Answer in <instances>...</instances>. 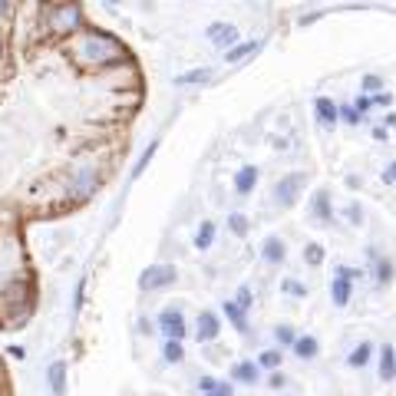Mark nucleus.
Listing matches in <instances>:
<instances>
[{"instance_id": "36", "label": "nucleus", "mask_w": 396, "mask_h": 396, "mask_svg": "<svg viewBox=\"0 0 396 396\" xmlns=\"http://www.w3.org/2000/svg\"><path fill=\"white\" fill-rule=\"evenodd\" d=\"M268 386H271V390H281V386H288V377H284L281 370H275V373L268 377Z\"/></svg>"}, {"instance_id": "29", "label": "nucleus", "mask_w": 396, "mask_h": 396, "mask_svg": "<svg viewBox=\"0 0 396 396\" xmlns=\"http://www.w3.org/2000/svg\"><path fill=\"white\" fill-rule=\"evenodd\" d=\"M155 149H159V142H152V146H149V149H146V152L139 155V162H136V168H132V179H139V175H142V172H146V166H149V162H152V155H155Z\"/></svg>"}, {"instance_id": "26", "label": "nucleus", "mask_w": 396, "mask_h": 396, "mask_svg": "<svg viewBox=\"0 0 396 396\" xmlns=\"http://www.w3.org/2000/svg\"><path fill=\"white\" fill-rule=\"evenodd\" d=\"M393 275H396L393 261H390V258L377 261V284H380V288H386V284H390V281H393Z\"/></svg>"}, {"instance_id": "14", "label": "nucleus", "mask_w": 396, "mask_h": 396, "mask_svg": "<svg viewBox=\"0 0 396 396\" xmlns=\"http://www.w3.org/2000/svg\"><path fill=\"white\" fill-rule=\"evenodd\" d=\"M353 297V281H347V277H334L330 281V301H334L337 307H347Z\"/></svg>"}, {"instance_id": "18", "label": "nucleus", "mask_w": 396, "mask_h": 396, "mask_svg": "<svg viewBox=\"0 0 396 396\" xmlns=\"http://www.w3.org/2000/svg\"><path fill=\"white\" fill-rule=\"evenodd\" d=\"M290 350L297 353L301 360H314V357L320 353V344H317V337L304 334V337H297V340H294V347H290Z\"/></svg>"}, {"instance_id": "27", "label": "nucleus", "mask_w": 396, "mask_h": 396, "mask_svg": "<svg viewBox=\"0 0 396 396\" xmlns=\"http://www.w3.org/2000/svg\"><path fill=\"white\" fill-rule=\"evenodd\" d=\"M275 340H277V344H284V347H294L297 334H294V327H290V324H277V327H275Z\"/></svg>"}, {"instance_id": "24", "label": "nucleus", "mask_w": 396, "mask_h": 396, "mask_svg": "<svg viewBox=\"0 0 396 396\" xmlns=\"http://www.w3.org/2000/svg\"><path fill=\"white\" fill-rule=\"evenodd\" d=\"M281 360H284L281 347H271V350H264L258 357V366H261V370H277V366H281Z\"/></svg>"}, {"instance_id": "31", "label": "nucleus", "mask_w": 396, "mask_h": 396, "mask_svg": "<svg viewBox=\"0 0 396 396\" xmlns=\"http://www.w3.org/2000/svg\"><path fill=\"white\" fill-rule=\"evenodd\" d=\"M360 90L373 92V96H380V92H383V77H377V73H366L364 83H360Z\"/></svg>"}, {"instance_id": "40", "label": "nucleus", "mask_w": 396, "mask_h": 396, "mask_svg": "<svg viewBox=\"0 0 396 396\" xmlns=\"http://www.w3.org/2000/svg\"><path fill=\"white\" fill-rule=\"evenodd\" d=\"M370 106H373V99H370V96H357V103H353V109H357L360 116H364V112H366Z\"/></svg>"}, {"instance_id": "15", "label": "nucleus", "mask_w": 396, "mask_h": 396, "mask_svg": "<svg viewBox=\"0 0 396 396\" xmlns=\"http://www.w3.org/2000/svg\"><path fill=\"white\" fill-rule=\"evenodd\" d=\"M310 212H314V218H320V221H334V208H330V195L320 188V192H314V198H310Z\"/></svg>"}, {"instance_id": "42", "label": "nucleus", "mask_w": 396, "mask_h": 396, "mask_svg": "<svg viewBox=\"0 0 396 396\" xmlns=\"http://www.w3.org/2000/svg\"><path fill=\"white\" fill-rule=\"evenodd\" d=\"M320 17H324V10H314V14L301 17V20H297V23H301V27H307V23H314V20H320Z\"/></svg>"}, {"instance_id": "3", "label": "nucleus", "mask_w": 396, "mask_h": 396, "mask_svg": "<svg viewBox=\"0 0 396 396\" xmlns=\"http://www.w3.org/2000/svg\"><path fill=\"white\" fill-rule=\"evenodd\" d=\"M175 277H179V271H175V264H149L142 275H139V290H162L168 288V284H175Z\"/></svg>"}, {"instance_id": "17", "label": "nucleus", "mask_w": 396, "mask_h": 396, "mask_svg": "<svg viewBox=\"0 0 396 396\" xmlns=\"http://www.w3.org/2000/svg\"><path fill=\"white\" fill-rule=\"evenodd\" d=\"M208 79H212V70H208V66H198V70L179 73L172 83H175V86H201V83H208Z\"/></svg>"}, {"instance_id": "16", "label": "nucleus", "mask_w": 396, "mask_h": 396, "mask_svg": "<svg viewBox=\"0 0 396 396\" xmlns=\"http://www.w3.org/2000/svg\"><path fill=\"white\" fill-rule=\"evenodd\" d=\"M258 50H261V43H258V40H244V43L231 46L228 53H225V63H231V66H235V63L248 60V57H255V53H258Z\"/></svg>"}, {"instance_id": "6", "label": "nucleus", "mask_w": 396, "mask_h": 396, "mask_svg": "<svg viewBox=\"0 0 396 396\" xmlns=\"http://www.w3.org/2000/svg\"><path fill=\"white\" fill-rule=\"evenodd\" d=\"M221 334V320L215 310H198L195 317V340L198 344H212L215 337Z\"/></svg>"}, {"instance_id": "46", "label": "nucleus", "mask_w": 396, "mask_h": 396, "mask_svg": "<svg viewBox=\"0 0 396 396\" xmlns=\"http://www.w3.org/2000/svg\"><path fill=\"white\" fill-rule=\"evenodd\" d=\"M208 396H215V393H208Z\"/></svg>"}, {"instance_id": "19", "label": "nucleus", "mask_w": 396, "mask_h": 396, "mask_svg": "<svg viewBox=\"0 0 396 396\" xmlns=\"http://www.w3.org/2000/svg\"><path fill=\"white\" fill-rule=\"evenodd\" d=\"M96 188V168H79L77 172V185H73V195H90Z\"/></svg>"}, {"instance_id": "30", "label": "nucleus", "mask_w": 396, "mask_h": 396, "mask_svg": "<svg viewBox=\"0 0 396 396\" xmlns=\"http://www.w3.org/2000/svg\"><path fill=\"white\" fill-rule=\"evenodd\" d=\"M235 304L241 307L244 314L251 310V304H255V294H251V288H248V284H241V288H238V294H235Z\"/></svg>"}, {"instance_id": "22", "label": "nucleus", "mask_w": 396, "mask_h": 396, "mask_svg": "<svg viewBox=\"0 0 396 396\" xmlns=\"http://www.w3.org/2000/svg\"><path fill=\"white\" fill-rule=\"evenodd\" d=\"M225 317L231 320V324H235V330H248V320H244V310L238 304H235V301H225Z\"/></svg>"}, {"instance_id": "37", "label": "nucleus", "mask_w": 396, "mask_h": 396, "mask_svg": "<svg viewBox=\"0 0 396 396\" xmlns=\"http://www.w3.org/2000/svg\"><path fill=\"white\" fill-rule=\"evenodd\" d=\"M215 383H218L215 377H198V390L208 396V393H215Z\"/></svg>"}, {"instance_id": "12", "label": "nucleus", "mask_w": 396, "mask_h": 396, "mask_svg": "<svg viewBox=\"0 0 396 396\" xmlns=\"http://www.w3.org/2000/svg\"><path fill=\"white\" fill-rule=\"evenodd\" d=\"M314 112H317V122L320 126H334L340 119V106H337L334 99H327V96H317V103H314Z\"/></svg>"}, {"instance_id": "21", "label": "nucleus", "mask_w": 396, "mask_h": 396, "mask_svg": "<svg viewBox=\"0 0 396 396\" xmlns=\"http://www.w3.org/2000/svg\"><path fill=\"white\" fill-rule=\"evenodd\" d=\"M212 241H215V221H201L195 231V248L198 251H208Z\"/></svg>"}, {"instance_id": "10", "label": "nucleus", "mask_w": 396, "mask_h": 396, "mask_svg": "<svg viewBox=\"0 0 396 396\" xmlns=\"http://www.w3.org/2000/svg\"><path fill=\"white\" fill-rule=\"evenodd\" d=\"M46 380H50L53 396H66V360H53L50 370H46Z\"/></svg>"}, {"instance_id": "9", "label": "nucleus", "mask_w": 396, "mask_h": 396, "mask_svg": "<svg viewBox=\"0 0 396 396\" xmlns=\"http://www.w3.org/2000/svg\"><path fill=\"white\" fill-rule=\"evenodd\" d=\"M79 20H83V14H79L77 3H70V7H57V14H53V27L63 33V30L79 27Z\"/></svg>"}, {"instance_id": "33", "label": "nucleus", "mask_w": 396, "mask_h": 396, "mask_svg": "<svg viewBox=\"0 0 396 396\" xmlns=\"http://www.w3.org/2000/svg\"><path fill=\"white\" fill-rule=\"evenodd\" d=\"M344 218H347V225H360V221H364V208H360L357 201H350V205L344 208Z\"/></svg>"}, {"instance_id": "44", "label": "nucleus", "mask_w": 396, "mask_h": 396, "mask_svg": "<svg viewBox=\"0 0 396 396\" xmlns=\"http://www.w3.org/2000/svg\"><path fill=\"white\" fill-rule=\"evenodd\" d=\"M373 139H380V142H386V129H383V126H377V129H373Z\"/></svg>"}, {"instance_id": "43", "label": "nucleus", "mask_w": 396, "mask_h": 396, "mask_svg": "<svg viewBox=\"0 0 396 396\" xmlns=\"http://www.w3.org/2000/svg\"><path fill=\"white\" fill-rule=\"evenodd\" d=\"M139 330H142V334H155V330H152V324H149V320H146V317L139 320Z\"/></svg>"}, {"instance_id": "20", "label": "nucleus", "mask_w": 396, "mask_h": 396, "mask_svg": "<svg viewBox=\"0 0 396 396\" xmlns=\"http://www.w3.org/2000/svg\"><path fill=\"white\" fill-rule=\"evenodd\" d=\"M370 357H373V344H357V347H353L350 350V357H347V364L353 366V370H364L366 364H370Z\"/></svg>"}, {"instance_id": "32", "label": "nucleus", "mask_w": 396, "mask_h": 396, "mask_svg": "<svg viewBox=\"0 0 396 396\" xmlns=\"http://www.w3.org/2000/svg\"><path fill=\"white\" fill-rule=\"evenodd\" d=\"M281 290H284V294H290V297H307V288L301 284V281H294V277H288V281L281 284Z\"/></svg>"}, {"instance_id": "35", "label": "nucleus", "mask_w": 396, "mask_h": 396, "mask_svg": "<svg viewBox=\"0 0 396 396\" xmlns=\"http://www.w3.org/2000/svg\"><path fill=\"white\" fill-rule=\"evenodd\" d=\"M334 275H337V277H347V281H357V277H360V268H350V264H340V268H337Z\"/></svg>"}, {"instance_id": "7", "label": "nucleus", "mask_w": 396, "mask_h": 396, "mask_svg": "<svg viewBox=\"0 0 396 396\" xmlns=\"http://www.w3.org/2000/svg\"><path fill=\"white\" fill-rule=\"evenodd\" d=\"M261 258L268 261V264H284V258H288V244L281 241L277 235H268V238L261 241Z\"/></svg>"}, {"instance_id": "28", "label": "nucleus", "mask_w": 396, "mask_h": 396, "mask_svg": "<svg viewBox=\"0 0 396 396\" xmlns=\"http://www.w3.org/2000/svg\"><path fill=\"white\" fill-rule=\"evenodd\" d=\"M304 261L310 264V268H320V264H324V248H320L317 241H310L304 248Z\"/></svg>"}, {"instance_id": "41", "label": "nucleus", "mask_w": 396, "mask_h": 396, "mask_svg": "<svg viewBox=\"0 0 396 396\" xmlns=\"http://www.w3.org/2000/svg\"><path fill=\"white\" fill-rule=\"evenodd\" d=\"M373 103H377V106H390V103H393V92H380V96H373Z\"/></svg>"}, {"instance_id": "8", "label": "nucleus", "mask_w": 396, "mask_h": 396, "mask_svg": "<svg viewBox=\"0 0 396 396\" xmlns=\"http://www.w3.org/2000/svg\"><path fill=\"white\" fill-rule=\"evenodd\" d=\"M231 380L241 383V386H255L261 380V366L251 364V360H241V364L231 366Z\"/></svg>"}, {"instance_id": "13", "label": "nucleus", "mask_w": 396, "mask_h": 396, "mask_svg": "<svg viewBox=\"0 0 396 396\" xmlns=\"http://www.w3.org/2000/svg\"><path fill=\"white\" fill-rule=\"evenodd\" d=\"M380 380L383 383L396 380V347L393 344H383V350H380Z\"/></svg>"}, {"instance_id": "34", "label": "nucleus", "mask_w": 396, "mask_h": 396, "mask_svg": "<svg viewBox=\"0 0 396 396\" xmlns=\"http://www.w3.org/2000/svg\"><path fill=\"white\" fill-rule=\"evenodd\" d=\"M340 122H347V126H360V122H364V116H360L353 106H340Z\"/></svg>"}, {"instance_id": "25", "label": "nucleus", "mask_w": 396, "mask_h": 396, "mask_svg": "<svg viewBox=\"0 0 396 396\" xmlns=\"http://www.w3.org/2000/svg\"><path fill=\"white\" fill-rule=\"evenodd\" d=\"M162 357H166V364H182L185 360V350L179 340H166L162 344Z\"/></svg>"}, {"instance_id": "39", "label": "nucleus", "mask_w": 396, "mask_h": 396, "mask_svg": "<svg viewBox=\"0 0 396 396\" xmlns=\"http://www.w3.org/2000/svg\"><path fill=\"white\" fill-rule=\"evenodd\" d=\"M396 182V162H386L383 168V185H393Z\"/></svg>"}, {"instance_id": "5", "label": "nucleus", "mask_w": 396, "mask_h": 396, "mask_svg": "<svg viewBox=\"0 0 396 396\" xmlns=\"http://www.w3.org/2000/svg\"><path fill=\"white\" fill-rule=\"evenodd\" d=\"M205 37H208V40H212L218 50H225V53H228L231 46H238V27H235V23H225V20H218V23H208Z\"/></svg>"}, {"instance_id": "2", "label": "nucleus", "mask_w": 396, "mask_h": 396, "mask_svg": "<svg viewBox=\"0 0 396 396\" xmlns=\"http://www.w3.org/2000/svg\"><path fill=\"white\" fill-rule=\"evenodd\" d=\"M304 185H307L304 172H288V175H281V179L275 182V201L281 205V208H290V205L301 198Z\"/></svg>"}, {"instance_id": "45", "label": "nucleus", "mask_w": 396, "mask_h": 396, "mask_svg": "<svg viewBox=\"0 0 396 396\" xmlns=\"http://www.w3.org/2000/svg\"><path fill=\"white\" fill-rule=\"evenodd\" d=\"M0 10H7V3H0Z\"/></svg>"}, {"instance_id": "4", "label": "nucleus", "mask_w": 396, "mask_h": 396, "mask_svg": "<svg viewBox=\"0 0 396 396\" xmlns=\"http://www.w3.org/2000/svg\"><path fill=\"white\" fill-rule=\"evenodd\" d=\"M155 324H159V334H166V340H179V344H182L185 334H188V330H185V317H182L179 307H162Z\"/></svg>"}, {"instance_id": "11", "label": "nucleus", "mask_w": 396, "mask_h": 396, "mask_svg": "<svg viewBox=\"0 0 396 396\" xmlns=\"http://www.w3.org/2000/svg\"><path fill=\"white\" fill-rule=\"evenodd\" d=\"M255 185H258V168L255 166H241L235 172V192H238V195H251Z\"/></svg>"}, {"instance_id": "23", "label": "nucleus", "mask_w": 396, "mask_h": 396, "mask_svg": "<svg viewBox=\"0 0 396 396\" xmlns=\"http://www.w3.org/2000/svg\"><path fill=\"white\" fill-rule=\"evenodd\" d=\"M228 228H231V235H238V238H244V235L251 231V221H248V215L231 212V215H228Z\"/></svg>"}, {"instance_id": "38", "label": "nucleus", "mask_w": 396, "mask_h": 396, "mask_svg": "<svg viewBox=\"0 0 396 396\" xmlns=\"http://www.w3.org/2000/svg\"><path fill=\"white\" fill-rule=\"evenodd\" d=\"M215 396H235V383L218 380V383H215Z\"/></svg>"}, {"instance_id": "1", "label": "nucleus", "mask_w": 396, "mask_h": 396, "mask_svg": "<svg viewBox=\"0 0 396 396\" xmlns=\"http://www.w3.org/2000/svg\"><path fill=\"white\" fill-rule=\"evenodd\" d=\"M70 53H73V60L79 66H103V63H112L122 57V46L106 37V33H86V37H79L73 40L70 46Z\"/></svg>"}]
</instances>
